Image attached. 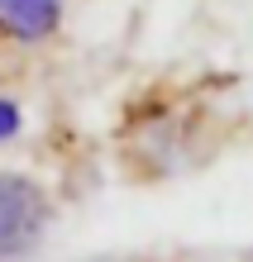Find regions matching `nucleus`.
<instances>
[{
  "label": "nucleus",
  "mask_w": 253,
  "mask_h": 262,
  "mask_svg": "<svg viewBox=\"0 0 253 262\" xmlns=\"http://www.w3.org/2000/svg\"><path fill=\"white\" fill-rule=\"evenodd\" d=\"M14 134H20V105H14L10 96H0V143L14 138Z\"/></svg>",
  "instance_id": "nucleus-3"
},
{
  "label": "nucleus",
  "mask_w": 253,
  "mask_h": 262,
  "mask_svg": "<svg viewBox=\"0 0 253 262\" xmlns=\"http://www.w3.org/2000/svg\"><path fill=\"white\" fill-rule=\"evenodd\" d=\"M62 19V0H0V38L38 43Z\"/></svg>",
  "instance_id": "nucleus-2"
},
{
  "label": "nucleus",
  "mask_w": 253,
  "mask_h": 262,
  "mask_svg": "<svg viewBox=\"0 0 253 262\" xmlns=\"http://www.w3.org/2000/svg\"><path fill=\"white\" fill-rule=\"evenodd\" d=\"M43 224H48V195L20 172H0V262L29 253Z\"/></svg>",
  "instance_id": "nucleus-1"
}]
</instances>
